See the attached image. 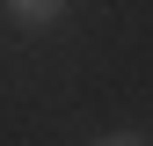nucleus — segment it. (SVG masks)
<instances>
[{
  "label": "nucleus",
  "instance_id": "1",
  "mask_svg": "<svg viewBox=\"0 0 153 146\" xmlns=\"http://www.w3.org/2000/svg\"><path fill=\"white\" fill-rule=\"evenodd\" d=\"M0 15H7L15 29H59L66 22V0H7Z\"/></svg>",
  "mask_w": 153,
  "mask_h": 146
},
{
  "label": "nucleus",
  "instance_id": "2",
  "mask_svg": "<svg viewBox=\"0 0 153 146\" xmlns=\"http://www.w3.org/2000/svg\"><path fill=\"white\" fill-rule=\"evenodd\" d=\"M95 146H146V139H131V132H102Z\"/></svg>",
  "mask_w": 153,
  "mask_h": 146
}]
</instances>
